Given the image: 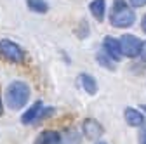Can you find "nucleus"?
<instances>
[{
  "mask_svg": "<svg viewBox=\"0 0 146 144\" xmlns=\"http://www.w3.org/2000/svg\"><path fill=\"white\" fill-rule=\"evenodd\" d=\"M131 7H144L146 5V0H129Z\"/></svg>",
  "mask_w": 146,
  "mask_h": 144,
  "instance_id": "15",
  "label": "nucleus"
},
{
  "mask_svg": "<svg viewBox=\"0 0 146 144\" xmlns=\"http://www.w3.org/2000/svg\"><path fill=\"white\" fill-rule=\"evenodd\" d=\"M2 113H4V104H2V99H0V116H2Z\"/></svg>",
  "mask_w": 146,
  "mask_h": 144,
  "instance_id": "19",
  "label": "nucleus"
},
{
  "mask_svg": "<svg viewBox=\"0 0 146 144\" xmlns=\"http://www.w3.org/2000/svg\"><path fill=\"white\" fill-rule=\"evenodd\" d=\"M96 59H98V63H99L101 66H104L106 69H110V71L115 69V61H113L111 57H108L104 52H99L98 56H96Z\"/></svg>",
  "mask_w": 146,
  "mask_h": 144,
  "instance_id": "14",
  "label": "nucleus"
},
{
  "mask_svg": "<svg viewBox=\"0 0 146 144\" xmlns=\"http://www.w3.org/2000/svg\"><path fill=\"white\" fill-rule=\"evenodd\" d=\"M103 125L98 122V120H94V118H87V120H84V123H82V134L87 137V139H90V141H98L101 135H103Z\"/></svg>",
  "mask_w": 146,
  "mask_h": 144,
  "instance_id": "5",
  "label": "nucleus"
},
{
  "mask_svg": "<svg viewBox=\"0 0 146 144\" xmlns=\"http://www.w3.org/2000/svg\"><path fill=\"white\" fill-rule=\"evenodd\" d=\"M26 5L30 11H33L36 14H45L49 11V5L45 0H26Z\"/></svg>",
  "mask_w": 146,
  "mask_h": 144,
  "instance_id": "13",
  "label": "nucleus"
},
{
  "mask_svg": "<svg viewBox=\"0 0 146 144\" xmlns=\"http://www.w3.org/2000/svg\"><path fill=\"white\" fill-rule=\"evenodd\" d=\"M89 9H90V14H92L98 21H103L104 14H106V0H92Z\"/></svg>",
  "mask_w": 146,
  "mask_h": 144,
  "instance_id": "11",
  "label": "nucleus"
},
{
  "mask_svg": "<svg viewBox=\"0 0 146 144\" xmlns=\"http://www.w3.org/2000/svg\"><path fill=\"white\" fill-rule=\"evenodd\" d=\"M80 132L75 129H68L64 134H59V144H80Z\"/></svg>",
  "mask_w": 146,
  "mask_h": 144,
  "instance_id": "12",
  "label": "nucleus"
},
{
  "mask_svg": "<svg viewBox=\"0 0 146 144\" xmlns=\"http://www.w3.org/2000/svg\"><path fill=\"white\" fill-rule=\"evenodd\" d=\"M115 2H123V0H115Z\"/></svg>",
  "mask_w": 146,
  "mask_h": 144,
  "instance_id": "22",
  "label": "nucleus"
},
{
  "mask_svg": "<svg viewBox=\"0 0 146 144\" xmlns=\"http://www.w3.org/2000/svg\"><path fill=\"white\" fill-rule=\"evenodd\" d=\"M139 144H146V127H143V130L139 132Z\"/></svg>",
  "mask_w": 146,
  "mask_h": 144,
  "instance_id": "17",
  "label": "nucleus"
},
{
  "mask_svg": "<svg viewBox=\"0 0 146 144\" xmlns=\"http://www.w3.org/2000/svg\"><path fill=\"white\" fill-rule=\"evenodd\" d=\"M141 110H143V111L146 113V104H143V106H141Z\"/></svg>",
  "mask_w": 146,
  "mask_h": 144,
  "instance_id": "20",
  "label": "nucleus"
},
{
  "mask_svg": "<svg viewBox=\"0 0 146 144\" xmlns=\"http://www.w3.org/2000/svg\"><path fill=\"white\" fill-rule=\"evenodd\" d=\"M141 28H143V31L146 33V14H144V17H143V21H141Z\"/></svg>",
  "mask_w": 146,
  "mask_h": 144,
  "instance_id": "18",
  "label": "nucleus"
},
{
  "mask_svg": "<svg viewBox=\"0 0 146 144\" xmlns=\"http://www.w3.org/2000/svg\"><path fill=\"white\" fill-rule=\"evenodd\" d=\"M33 144H59V132L56 130H44L38 134Z\"/></svg>",
  "mask_w": 146,
  "mask_h": 144,
  "instance_id": "10",
  "label": "nucleus"
},
{
  "mask_svg": "<svg viewBox=\"0 0 146 144\" xmlns=\"http://www.w3.org/2000/svg\"><path fill=\"white\" fill-rule=\"evenodd\" d=\"M123 116H125V122L129 123L131 127H143V123H144L143 113L139 110H134V108H125Z\"/></svg>",
  "mask_w": 146,
  "mask_h": 144,
  "instance_id": "8",
  "label": "nucleus"
},
{
  "mask_svg": "<svg viewBox=\"0 0 146 144\" xmlns=\"http://www.w3.org/2000/svg\"><path fill=\"white\" fill-rule=\"evenodd\" d=\"M136 21V14L131 5H127L125 2H115L111 14H110V23L115 28H129Z\"/></svg>",
  "mask_w": 146,
  "mask_h": 144,
  "instance_id": "2",
  "label": "nucleus"
},
{
  "mask_svg": "<svg viewBox=\"0 0 146 144\" xmlns=\"http://www.w3.org/2000/svg\"><path fill=\"white\" fill-rule=\"evenodd\" d=\"M0 54H2L4 59H7L9 63H23L25 61V50L16 42H12L9 38L0 40Z\"/></svg>",
  "mask_w": 146,
  "mask_h": 144,
  "instance_id": "3",
  "label": "nucleus"
},
{
  "mask_svg": "<svg viewBox=\"0 0 146 144\" xmlns=\"http://www.w3.org/2000/svg\"><path fill=\"white\" fill-rule=\"evenodd\" d=\"M139 56H141V59L146 63V40L144 42H141V49H139Z\"/></svg>",
  "mask_w": 146,
  "mask_h": 144,
  "instance_id": "16",
  "label": "nucleus"
},
{
  "mask_svg": "<svg viewBox=\"0 0 146 144\" xmlns=\"http://www.w3.org/2000/svg\"><path fill=\"white\" fill-rule=\"evenodd\" d=\"M118 42H120L122 56H125V57H137L139 56L141 40L137 37H134V35H123Z\"/></svg>",
  "mask_w": 146,
  "mask_h": 144,
  "instance_id": "4",
  "label": "nucleus"
},
{
  "mask_svg": "<svg viewBox=\"0 0 146 144\" xmlns=\"http://www.w3.org/2000/svg\"><path fill=\"white\" fill-rule=\"evenodd\" d=\"M42 108H44L42 101H36V102H33V104L28 108V111H25V115L21 116V122H23L25 125L35 123L36 120H38V115H40V111H42Z\"/></svg>",
  "mask_w": 146,
  "mask_h": 144,
  "instance_id": "7",
  "label": "nucleus"
},
{
  "mask_svg": "<svg viewBox=\"0 0 146 144\" xmlns=\"http://www.w3.org/2000/svg\"><path fill=\"white\" fill-rule=\"evenodd\" d=\"M30 99V87L25 82H12L5 90V102L11 110H21Z\"/></svg>",
  "mask_w": 146,
  "mask_h": 144,
  "instance_id": "1",
  "label": "nucleus"
},
{
  "mask_svg": "<svg viewBox=\"0 0 146 144\" xmlns=\"http://www.w3.org/2000/svg\"><path fill=\"white\" fill-rule=\"evenodd\" d=\"M103 52L106 54L108 57H111L115 63L120 61L123 56H122V50H120V42L113 37H106L104 42H103Z\"/></svg>",
  "mask_w": 146,
  "mask_h": 144,
  "instance_id": "6",
  "label": "nucleus"
},
{
  "mask_svg": "<svg viewBox=\"0 0 146 144\" xmlns=\"http://www.w3.org/2000/svg\"><path fill=\"white\" fill-rule=\"evenodd\" d=\"M78 83H80V87L84 89V90L87 94H90V96H94L98 92V82L94 80V77H90L87 73L78 75Z\"/></svg>",
  "mask_w": 146,
  "mask_h": 144,
  "instance_id": "9",
  "label": "nucleus"
},
{
  "mask_svg": "<svg viewBox=\"0 0 146 144\" xmlns=\"http://www.w3.org/2000/svg\"><path fill=\"white\" fill-rule=\"evenodd\" d=\"M96 144H106V142H103V141H98V142H96Z\"/></svg>",
  "mask_w": 146,
  "mask_h": 144,
  "instance_id": "21",
  "label": "nucleus"
}]
</instances>
